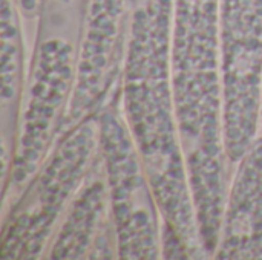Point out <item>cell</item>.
<instances>
[{
  "label": "cell",
  "instance_id": "cell-1",
  "mask_svg": "<svg viewBox=\"0 0 262 260\" xmlns=\"http://www.w3.org/2000/svg\"><path fill=\"white\" fill-rule=\"evenodd\" d=\"M224 32L232 40H258L262 34V0H221Z\"/></svg>",
  "mask_w": 262,
  "mask_h": 260
},
{
  "label": "cell",
  "instance_id": "cell-2",
  "mask_svg": "<svg viewBox=\"0 0 262 260\" xmlns=\"http://www.w3.org/2000/svg\"><path fill=\"white\" fill-rule=\"evenodd\" d=\"M20 3H21L23 9H26V11H34V8H35V5H37V0H20Z\"/></svg>",
  "mask_w": 262,
  "mask_h": 260
}]
</instances>
